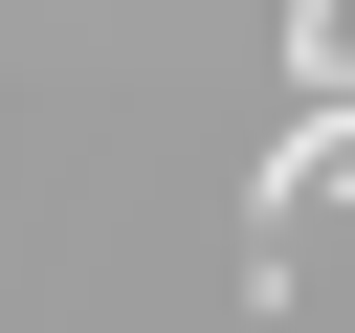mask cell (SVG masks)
Returning a JSON list of instances; mask_svg holds the SVG:
<instances>
[{
    "instance_id": "cell-1",
    "label": "cell",
    "mask_w": 355,
    "mask_h": 333,
    "mask_svg": "<svg viewBox=\"0 0 355 333\" xmlns=\"http://www.w3.org/2000/svg\"><path fill=\"white\" fill-rule=\"evenodd\" d=\"M288 89H311V111L355 89V0H288Z\"/></svg>"
}]
</instances>
